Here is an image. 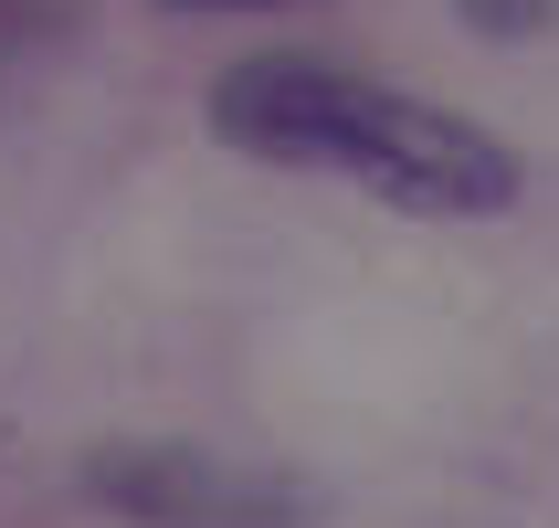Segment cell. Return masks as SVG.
<instances>
[{"instance_id": "cell-2", "label": "cell", "mask_w": 559, "mask_h": 528, "mask_svg": "<svg viewBox=\"0 0 559 528\" xmlns=\"http://www.w3.org/2000/svg\"><path fill=\"white\" fill-rule=\"evenodd\" d=\"M85 486L138 528H296V497L285 486H264L243 466H212V455H158V444L95 455Z\"/></svg>"}, {"instance_id": "cell-3", "label": "cell", "mask_w": 559, "mask_h": 528, "mask_svg": "<svg viewBox=\"0 0 559 528\" xmlns=\"http://www.w3.org/2000/svg\"><path fill=\"white\" fill-rule=\"evenodd\" d=\"M475 32H497V43H528V32H549V0H454Z\"/></svg>"}, {"instance_id": "cell-4", "label": "cell", "mask_w": 559, "mask_h": 528, "mask_svg": "<svg viewBox=\"0 0 559 528\" xmlns=\"http://www.w3.org/2000/svg\"><path fill=\"white\" fill-rule=\"evenodd\" d=\"M169 11H285V0H169Z\"/></svg>"}, {"instance_id": "cell-1", "label": "cell", "mask_w": 559, "mask_h": 528, "mask_svg": "<svg viewBox=\"0 0 559 528\" xmlns=\"http://www.w3.org/2000/svg\"><path fill=\"white\" fill-rule=\"evenodd\" d=\"M212 127L253 159H285V169H338V180L402 201V212L433 222H486L518 201V149L497 127L454 117V106H423L402 85H370V74H338V63H233L212 85Z\"/></svg>"}]
</instances>
